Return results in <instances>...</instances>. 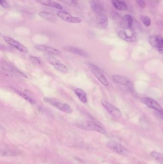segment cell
<instances>
[{
  "mask_svg": "<svg viewBox=\"0 0 163 164\" xmlns=\"http://www.w3.org/2000/svg\"><path fill=\"white\" fill-rule=\"evenodd\" d=\"M53 55L47 54L45 55L47 60L51 64L56 70L63 73H66L68 72V69L66 65L63 63L61 61L57 58L54 57Z\"/></svg>",
  "mask_w": 163,
  "mask_h": 164,
  "instance_id": "cell-1",
  "label": "cell"
},
{
  "mask_svg": "<svg viewBox=\"0 0 163 164\" xmlns=\"http://www.w3.org/2000/svg\"><path fill=\"white\" fill-rule=\"evenodd\" d=\"M44 100L46 102L50 104L52 106L54 107L58 110H60V111H63L66 113H72V109L68 104L60 102L50 98H44Z\"/></svg>",
  "mask_w": 163,
  "mask_h": 164,
  "instance_id": "cell-2",
  "label": "cell"
},
{
  "mask_svg": "<svg viewBox=\"0 0 163 164\" xmlns=\"http://www.w3.org/2000/svg\"><path fill=\"white\" fill-rule=\"evenodd\" d=\"M89 66L91 70V72H93L94 75L97 78L99 81L104 86H109V83L107 81V79L102 74V72L100 71L98 67L93 63H89Z\"/></svg>",
  "mask_w": 163,
  "mask_h": 164,
  "instance_id": "cell-3",
  "label": "cell"
},
{
  "mask_svg": "<svg viewBox=\"0 0 163 164\" xmlns=\"http://www.w3.org/2000/svg\"><path fill=\"white\" fill-rule=\"evenodd\" d=\"M59 18L64 21L65 22L72 24H79L82 22L81 18L77 16H74L70 13L67 12L66 11H59L56 13Z\"/></svg>",
  "mask_w": 163,
  "mask_h": 164,
  "instance_id": "cell-4",
  "label": "cell"
},
{
  "mask_svg": "<svg viewBox=\"0 0 163 164\" xmlns=\"http://www.w3.org/2000/svg\"><path fill=\"white\" fill-rule=\"evenodd\" d=\"M148 41L151 46L157 48L160 54H163V37L159 36H153L149 38Z\"/></svg>",
  "mask_w": 163,
  "mask_h": 164,
  "instance_id": "cell-5",
  "label": "cell"
},
{
  "mask_svg": "<svg viewBox=\"0 0 163 164\" xmlns=\"http://www.w3.org/2000/svg\"><path fill=\"white\" fill-rule=\"evenodd\" d=\"M113 79L114 82L119 85L125 86L131 89H133V84L132 81L126 76L122 75H114L113 76Z\"/></svg>",
  "mask_w": 163,
  "mask_h": 164,
  "instance_id": "cell-6",
  "label": "cell"
},
{
  "mask_svg": "<svg viewBox=\"0 0 163 164\" xmlns=\"http://www.w3.org/2000/svg\"><path fill=\"white\" fill-rule=\"evenodd\" d=\"M79 127L80 128H83L84 129L88 130H94L99 133L104 134L105 133V131L103 128L101 126L96 124V123H94L93 122H82L79 123Z\"/></svg>",
  "mask_w": 163,
  "mask_h": 164,
  "instance_id": "cell-7",
  "label": "cell"
},
{
  "mask_svg": "<svg viewBox=\"0 0 163 164\" xmlns=\"http://www.w3.org/2000/svg\"><path fill=\"white\" fill-rule=\"evenodd\" d=\"M102 104L108 113L112 116L114 117H119L121 116V112L119 109L106 100H102Z\"/></svg>",
  "mask_w": 163,
  "mask_h": 164,
  "instance_id": "cell-8",
  "label": "cell"
},
{
  "mask_svg": "<svg viewBox=\"0 0 163 164\" xmlns=\"http://www.w3.org/2000/svg\"><path fill=\"white\" fill-rule=\"evenodd\" d=\"M141 101L145 104L146 106L151 109H153L157 111L158 113H161L163 111V109L155 100L149 98H142L140 99Z\"/></svg>",
  "mask_w": 163,
  "mask_h": 164,
  "instance_id": "cell-9",
  "label": "cell"
},
{
  "mask_svg": "<svg viewBox=\"0 0 163 164\" xmlns=\"http://www.w3.org/2000/svg\"><path fill=\"white\" fill-rule=\"evenodd\" d=\"M107 146L113 151L122 155L125 156L128 153V151L122 145L116 142H110L107 144Z\"/></svg>",
  "mask_w": 163,
  "mask_h": 164,
  "instance_id": "cell-10",
  "label": "cell"
},
{
  "mask_svg": "<svg viewBox=\"0 0 163 164\" xmlns=\"http://www.w3.org/2000/svg\"><path fill=\"white\" fill-rule=\"evenodd\" d=\"M91 10L98 16L102 15L104 12V7L102 3L100 0H89Z\"/></svg>",
  "mask_w": 163,
  "mask_h": 164,
  "instance_id": "cell-11",
  "label": "cell"
},
{
  "mask_svg": "<svg viewBox=\"0 0 163 164\" xmlns=\"http://www.w3.org/2000/svg\"><path fill=\"white\" fill-rule=\"evenodd\" d=\"M4 39L6 42L12 46L13 47L17 48V50L22 51V52L27 53L28 52V50L24 45H22V44L16 40L13 39L12 37L8 36H4Z\"/></svg>",
  "mask_w": 163,
  "mask_h": 164,
  "instance_id": "cell-12",
  "label": "cell"
},
{
  "mask_svg": "<svg viewBox=\"0 0 163 164\" xmlns=\"http://www.w3.org/2000/svg\"><path fill=\"white\" fill-rule=\"evenodd\" d=\"M2 67L3 68L4 70L8 72L12 76L15 75H19V76L20 75V76H23V77H27V76L24 73L21 72L16 68L13 66L11 64H9V63H4Z\"/></svg>",
  "mask_w": 163,
  "mask_h": 164,
  "instance_id": "cell-13",
  "label": "cell"
},
{
  "mask_svg": "<svg viewBox=\"0 0 163 164\" xmlns=\"http://www.w3.org/2000/svg\"><path fill=\"white\" fill-rule=\"evenodd\" d=\"M63 49L67 52L74 53L75 54L78 55L82 57H88L89 56L88 53L86 51L80 48L76 47L74 46H66L63 47Z\"/></svg>",
  "mask_w": 163,
  "mask_h": 164,
  "instance_id": "cell-14",
  "label": "cell"
},
{
  "mask_svg": "<svg viewBox=\"0 0 163 164\" xmlns=\"http://www.w3.org/2000/svg\"><path fill=\"white\" fill-rule=\"evenodd\" d=\"M35 48L37 51H44L48 54L52 55H59L60 53V51L54 48L50 47L45 45H38L35 46Z\"/></svg>",
  "mask_w": 163,
  "mask_h": 164,
  "instance_id": "cell-15",
  "label": "cell"
},
{
  "mask_svg": "<svg viewBox=\"0 0 163 164\" xmlns=\"http://www.w3.org/2000/svg\"><path fill=\"white\" fill-rule=\"evenodd\" d=\"M37 3L45 6L55 8L59 10L62 9L63 7L61 4L54 0H36Z\"/></svg>",
  "mask_w": 163,
  "mask_h": 164,
  "instance_id": "cell-16",
  "label": "cell"
},
{
  "mask_svg": "<svg viewBox=\"0 0 163 164\" xmlns=\"http://www.w3.org/2000/svg\"><path fill=\"white\" fill-rule=\"evenodd\" d=\"M133 17L129 15H126L123 17L121 22V25L125 29H130L133 24Z\"/></svg>",
  "mask_w": 163,
  "mask_h": 164,
  "instance_id": "cell-17",
  "label": "cell"
},
{
  "mask_svg": "<svg viewBox=\"0 0 163 164\" xmlns=\"http://www.w3.org/2000/svg\"><path fill=\"white\" fill-rule=\"evenodd\" d=\"M118 36L121 39L124 40V41L128 42H132L136 40V37L135 35H132V36H128L124 30H120L118 32Z\"/></svg>",
  "mask_w": 163,
  "mask_h": 164,
  "instance_id": "cell-18",
  "label": "cell"
},
{
  "mask_svg": "<svg viewBox=\"0 0 163 164\" xmlns=\"http://www.w3.org/2000/svg\"><path fill=\"white\" fill-rule=\"evenodd\" d=\"M108 21L107 17L105 15L98 16L97 20L98 27L102 29H105L108 27Z\"/></svg>",
  "mask_w": 163,
  "mask_h": 164,
  "instance_id": "cell-19",
  "label": "cell"
},
{
  "mask_svg": "<svg viewBox=\"0 0 163 164\" xmlns=\"http://www.w3.org/2000/svg\"><path fill=\"white\" fill-rule=\"evenodd\" d=\"M74 93L76 95H77L79 99L80 100V101L83 103H86L88 101V99L87 98L86 94L85 92H84V91L82 89L80 88H77L75 89L74 90Z\"/></svg>",
  "mask_w": 163,
  "mask_h": 164,
  "instance_id": "cell-20",
  "label": "cell"
},
{
  "mask_svg": "<svg viewBox=\"0 0 163 164\" xmlns=\"http://www.w3.org/2000/svg\"><path fill=\"white\" fill-rule=\"evenodd\" d=\"M112 4L115 8L120 11H125L127 10V6L124 1L119 0H111Z\"/></svg>",
  "mask_w": 163,
  "mask_h": 164,
  "instance_id": "cell-21",
  "label": "cell"
},
{
  "mask_svg": "<svg viewBox=\"0 0 163 164\" xmlns=\"http://www.w3.org/2000/svg\"><path fill=\"white\" fill-rule=\"evenodd\" d=\"M39 15L41 18L48 21L49 22H55L56 21V17L52 13L46 12H40L39 13Z\"/></svg>",
  "mask_w": 163,
  "mask_h": 164,
  "instance_id": "cell-22",
  "label": "cell"
},
{
  "mask_svg": "<svg viewBox=\"0 0 163 164\" xmlns=\"http://www.w3.org/2000/svg\"><path fill=\"white\" fill-rule=\"evenodd\" d=\"M151 156L158 162L163 164V154H162L156 151H152L151 153Z\"/></svg>",
  "mask_w": 163,
  "mask_h": 164,
  "instance_id": "cell-23",
  "label": "cell"
},
{
  "mask_svg": "<svg viewBox=\"0 0 163 164\" xmlns=\"http://www.w3.org/2000/svg\"><path fill=\"white\" fill-rule=\"evenodd\" d=\"M16 92L19 95H20L21 97L24 98L25 100H27V101L30 102L31 104H35V102L33 99H32L31 98H30L29 96H28L27 95L25 94L24 93L21 92L20 91H16Z\"/></svg>",
  "mask_w": 163,
  "mask_h": 164,
  "instance_id": "cell-24",
  "label": "cell"
},
{
  "mask_svg": "<svg viewBox=\"0 0 163 164\" xmlns=\"http://www.w3.org/2000/svg\"><path fill=\"white\" fill-rule=\"evenodd\" d=\"M142 22L146 27H149L151 25V21L150 18L146 16H142L141 17Z\"/></svg>",
  "mask_w": 163,
  "mask_h": 164,
  "instance_id": "cell-25",
  "label": "cell"
},
{
  "mask_svg": "<svg viewBox=\"0 0 163 164\" xmlns=\"http://www.w3.org/2000/svg\"><path fill=\"white\" fill-rule=\"evenodd\" d=\"M136 2L140 8L144 9L145 7L146 3L145 0H136Z\"/></svg>",
  "mask_w": 163,
  "mask_h": 164,
  "instance_id": "cell-26",
  "label": "cell"
},
{
  "mask_svg": "<svg viewBox=\"0 0 163 164\" xmlns=\"http://www.w3.org/2000/svg\"><path fill=\"white\" fill-rule=\"evenodd\" d=\"M30 60L33 64L36 65H39L40 64V60H39V59H37L36 57L31 56V57H30Z\"/></svg>",
  "mask_w": 163,
  "mask_h": 164,
  "instance_id": "cell-27",
  "label": "cell"
},
{
  "mask_svg": "<svg viewBox=\"0 0 163 164\" xmlns=\"http://www.w3.org/2000/svg\"><path fill=\"white\" fill-rule=\"evenodd\" d=\"M0 4L1 7L7 9L9 7V4H8L6 0H0Z\"/></svg>",
  "mask_w": 163,
  "mask_h": 164,
  "instance_id": "cell-28",
  "label": "cell"
},
{
  "mask_svg": "<svg viewBox=\"0 0 163 164\" xmlns=\"http://www.w3.org/2000/svg\"><path fill=\"white\" fill-rule=\"evenodd\" d=\"M159 113L160 114V116L161 118L163 119V111L162 112H161V113Z\"/></svg>",
  "mask_w": 163,
  "mask_h": 164,
  "instance_id": "cell-29",
  "label": "cell"
}]
</instances>
